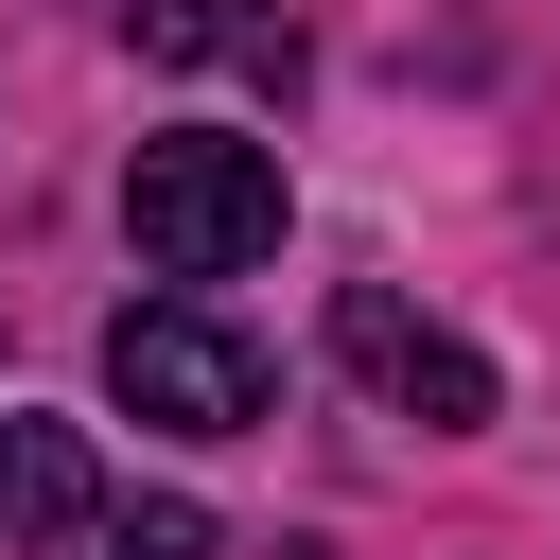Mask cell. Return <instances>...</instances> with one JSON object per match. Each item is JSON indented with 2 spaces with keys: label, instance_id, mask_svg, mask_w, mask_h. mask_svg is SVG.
<instances>
[{
  "label": "cell",
  "instance_id": "1",
  "mask_svg": "<svg viewBox=\"0 0 560 560\" xmlns=\"http://www.w3.org/2000/svg\"><path fill=\"white\" fill-rule=\"evenodd\" d=\"M122 228L158 280H245L280 245V158L262 140H140L122 158Z\"/></svg>",
  "mask_w": 560,
  "mask_h": 560
},
{
  "label": "cell",
  "instance_id": "4",
  "mask_svg": "<svg viewBox=\"0 0 560 560\" xmlns=\"http://www.w3.org/2000/svg\"><path fill=\"white\" fill-rule=\"evenodd\" d=\"M88 508H105L88 438H70V420H0V542H70Z\"/></svg>",
  "mask_w": 560,
  "mask_h": 560
},
{
  "label": "cell",
  "instance_id": "2",
  "mask_svg": "<svg viewBox=\"0 0 560 560\" xmlns=\"http://www.w3.org/2000/svg\"><path fill=\"white\" fill-rule=\"evenodd\" d=\"M105 385H122V420H158V438H245V420H262V350H245L210 298H140V315L105 332Z\"/></svg>",
  "mask_w": 560,
  "mask_h": 560
},
{
  "label": "cell",
  "instance_id": "6",
  "mask_svg": "<svg viewBox=\"0 0 560 560\" xmlns=\"http://www.w3.org/2000/svg\"><path fill=\"white\" fill-rule=\"evenodd\" d=\"M122 560H210V508H122Z\"/></svg>",
  "mask_w": 560,
  "mask_h": 560
},
{
  "label": "cell",
  "instance_id": "3",
  "mask_svg": "<svg viewBox=\"0 0 560 560\" xmlns=\"http://www.w3.org/2000/svg\"><path fill=\"white\" fill-rule=\"evenodd\" d=\"M332 350H350L420 438H472V420H490V350H455V332H438V315H402L385 280H350V298H332Z\"/></svg>",
  "mask_w": 560,
  "mask_h": 560
},
{
  "label": "cell",
  "instance_id": "5",
  "mask_svg": "<svg viewBox=\"0 0 560 560\" xmlns=\"http://www.w3.org/2000/svg\"><path fill=\"white\" fill-rule=\"evenodd\" d=\"M140 52L158 70H298L280 0H140Z\"/></svg>",
  "mask_w": 560,
  "mask_h": 560
}]
</instances>
